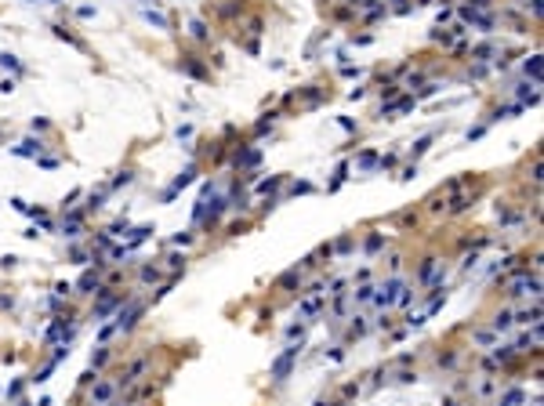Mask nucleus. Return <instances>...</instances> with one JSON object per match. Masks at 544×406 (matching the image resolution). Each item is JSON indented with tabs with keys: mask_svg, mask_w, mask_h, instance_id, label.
Instances as JSON below:
<instances>
[{
	"mask_svg": "<svg viewBox=\"0 0 544 406\" xmlns=\"http://www.w3.org/2000/svg\"><path fill=\"white\" fill-rule=\"evenodd\" d=\"M105 359H109V348H98V352H95V359H91V370H95V366H102Z\"/></svg>",
	"mask_w": 544,
	"mask_h": 406,
	"instance_id": "cd10ccee",
	"label": "nucleus"
},
{
	"mask_svg": "<svg viewBox=\"0 0 544 406\" xmlns=\"http://www.w3.org/2000/svg\"><path fill=\"white\" fill-rule=\"evenodd\" d=\"M511 323H515V316H511V312H497V316H493V330L501 334V330H508Z\"/></svg>",
	"mask_w": 544,
	"mask_h": 406,
	"instance_id": "ddd939ff",
	"label": "nucleus"
},
{
	"mask_svg": "<svg viewBox=\"0 0 544 406\" xmlns=\"http://www.w3.org/2000/svg\"><path fill=\"white\" fill-rule=\"evenodd\" d=\"M450 406H457V402H450Z\"/></svg>",
	"mask_w": 544,
	"mask_h": 406,
	"instance_id": "e433bc0d",
	"label": "nucleus"
},
{
	"mask_svg": "<svg viewBox=\"0 0 544 406\" xmlns=\"http://www.w3.org/2000/svg\"><path fill=\"white\" fill-rule=\"evenodd\" d=\"M142 19H145L149 26H156V29H170V22H167V15H160V11H152V8H145V11H142Z\"/></svg>",
	"mask_w": 544,
	"mask_h": 406,
	"instance_id": "9d476101",
	"label": "nucleus"
},
{
	"mask_svg": "<svg viewBox=\"0 0 544 406\" xmlns=\"http://www.w3.org/2000/svg\"><path fill=\"white\" fill-rule=\"evenodd\" d=\"M156 276H160L156 269H142V279H145V283H152V279H156Z\"/></svg>",
	"mask_w": 544,
	"mask_h": 406,
	"instance_id": "f704fd0d",
	"label": "nucleus"
},
{
	"mask_svg": "<svg viewBox=\"0 0 544 406\" xmlns=\"http://www.w3.org/2000/svg\"><path fill=\"white\" fill-rule=\"evenodd\" d=\"M40 149H44L40 138H26V142H19L11 152H15V156H40Z\"/></svg>",
	"mask_w": 544,
	"mask_h": 406,
	"instance_id": "0eeeda50",
	"label": "nucleus"
},
{
	"mask_svg": "<svg viewBox=\"0 0 544 406\" xmlns=\"http://www.w3.org/2000/svg\"><path fill=\"white\" fill-rule=\"evenodd\" d=\"M105 196H109V189H102V192H91V199H87V211H98L102 203H105Z\"/></svg>",
	"mask_w": 544,
	"mask_h": 406,
	"instance_id": "aec40b11",
	"label": "nucleus"
},
{
	"mask_svg": "<svg viewBox=\"0 0 544 406\" xmlns=\"http://www.w3.org/2000/svg\"><path fill=\"white\" fill-rule=\"evenodd\" d=\"M370 298H374V287H367V283H363L359 290H355V301H370Z\"/></svg>",
	"mask_w": 544,
	"mask_h": 406,
	"instance_id": "a878e982",
	"label": "nucleus"
},
{
	"mask_svg": "<svg viewBox=\"0 0 544 406\" xmlns=\"http://www.w3.org/2000/svg\"><path fill=\"white\" fill-rule=\"evenodd\" d=\"M80 222H84V214H69L66 222H62V236H76V232H80Z\"/></svg>",
	"mask_w": 544,
	"mask_h": 406,
	"instance_id": "1a4fd4ad",
	"label": "nucleus"
},
{
	"mask_svg": "<svg viewBox=\"0 0 544 406\" xmlns=\"http://www.w3.org/2000/svg\"><path fill=\"white\" fill-rule=\"evenodd\" d=\"M193 178H196V163H189V167H185V170H182V174H178L174 181H170V189L163 192V203H167V199H174V196L185 189V185H193Z\"/></svg>",
	"mask_w": 544,
	"mask_h": 406,
	"instance_id": "20e7f679",
	"label": "nucleus"
},
{
	"mask_svg": "<svg viewBox=\"0 0 544 406\" xmlns=\"http://www.w3.org/2000/svg\"><path fill=\"white\" fill-rule=\"evenodd\" d=\"M116 305H120V298H102V301H98V308H95V316H98V319H105Z\"/></svg>",
	"mask_w": 544,
	"mask_h": 406,
	"instance_id": "4468645a",
	"label": "nucleus"
},
{
	"mask_svg": "<svg viewBox=\"0 0 544 406\" xmlns=\"http://www.w3.org/2000/svg\"><path fill=\"white\" fill-rule=\"evenodd\" d=\"M0 66H4V69H15V73H22V66H19V58H15V55H8V51L0 55Z\"/></svg>",
	"mask_w": 544,
	"mask_h": 406,
	"instance_id": "4be33fe9",
	"label": "nucleus"
},
{
	"mask_svg": "<svg viewBox=\"0 0 544 406\" xmlns=\"http://www.w3.org/2000/svg\"><path fill=\"white\" fill-rule=\"evenodd\" d=\"M363 330H367V326H363V319H359V316H355V319H352V334H355V337H359Z\"/></svg>",
	"mask_w": 544,
	"mask_h": 406,
	"instance_id": "473e14b6",
	"label": "nucleus"
},
{
	"mask_svg": "<svg viewBox=\"0 0 544 406\" xmlns=\"http://www.w3.org/2000/svg\"><path fill=\"white\" fill-rule=\"evenodd\" d=\"M113 392H116L113 384H95V402H98V406H105L109 399H113Z\"/></svg>",
	"mask_w": 544,
	"mask_h": 406,
	"instance_id": "f8f14e48",
	"label": "nucleus"
},
{
	"mask_svg": "<svg viewBox=\"0 0 544 406\" xmlns=\"http://www.w3.org/2000/svg\"><path fill=\"white\" fill-rule=\"evenodd\" d=\"M142 370H145V359H138V363H134V366L127 370V377H123V384H131V381H134V377H138V373H142Z\"/></svg>",
	"mask_w": 544,
	"mask_h": 406,
	"instance_id": "393cba45",
	"label": "nucleus"
},
{
	"mask_svg": "<svg viewBox=\"0 0 544 406\" xmlns=\"http://www.w3.org/2000/svg\"><path fill=\"white\" fill-rule=\"evenodd\" d=\"M261 160V149H251V152H243V156H236V167H254Z\"/></svg>",
	"mask_w": 544,
	"mask_h": 406,
	"instance_id": "2eb2a0df",
	"label": "nucleus"
},
{
	"mask_svg": "<svg viewBox=\"0 0 544 406\" xmlns=\"http://www.w3.org/2000/svg\"><path fill=\"white\" fill-rule=\"evenodd\" d=\"M355 163H359L363 170H374V167H378V156H374V152H359V160H355Z\"/></svg>",
	"mask_w": 544,
	"mask_h": 406,
	"instance_id": "6ab92c4d",
	"label": "nucleus"
},
{
	"mask_svg": "<svg viewBox=\"0 0 544 406\" xmlns=\"http://www.w3.org/2000/svg\"><path fill=\"white\" fill-rule=\"evenodd\" d=\"M308 192H312V185H308V181H298V185L290 189V196H308Z\"/></svg>",
	"mask_w": 544,
	"mask_h": 406,
	"instance_id": "bb28decb",
	"label": "nucleus"
},
{
	"mask_svg": "<svg viewBox=\"0 0 544 406\" xmlns=\"http://www.w3.org/2000/svg\"><path fill=\"white\" fill-rule=\"evenodd\" d=\"M511 294H519V298L533 294V298H537V294H540V279H537V276H533V279H515V290H511Z\"/></svg>",
	"mask_w": 544,
	"mask_h": 406,
	"instance_id": "423d86ee",
	"label": "nucleus"
},
{
	"mask_svg": "<svg viewBox=\"0 0 544 406\" xmlns=\"http://www.w3.org/2000/svg\"><path fill=\"white\" fill-rule=\"evenodd\" d=\"M511 355H515V345H501V348L493 352V359H490V363H508Z\"/></svg>",
	"mask_w": 544,
	"mask_h": 406,
	"instance_id": "dca6fc26",
	"label": "nucleus"
},
{
	"mask_svg": "<svg viewBox=\"0 0 544 406\" xmlns=\"http://www.w3.org/2000/svg\"><path fill=\"white\" fill-rule=\"evenodd\" d=\"M279 181H283V178H279V174H276V178H269V181H261V185H258V189H261V192H269V189H276V185H279Z\"/></svg>",
	"mask_w": 544,
	"mask_h": 406,
	"instance_id": "2f4dec72",
	"label": "nucleus"
},
{
	"mask_svg": "<svg viewBox=\"0 0 544 406\" xmlns=\"http://www.w3.org/2000/svg\"><path fill=\"white\" fill-rule=\"evenodd\" d=\"M225 207H229V203H225L222 196H218V199L211 203V211H204V214H200V225H207V229H211V225H218V218H222V211H225Z\"/></svg>",
	"mask_w": 544,
	"mask_h": 406,
	"instance_id": "39448f33",
	"label": "nucleus"
},
{
	"mask_svg": "<svg viewBox=\"0 0 544 406\" xmlns=\"http://www.w3.org/2000/svg\"><path fill=\"white\" fill-rule=\"evenodd\" d=\"M182 69L189 73V76H196V80H204V76H207V73H204V66H196L193 58H185V62H182Z\"/></svg>",
	"mask_w": 544,
	"mask_h": 406,
	"instance_id": "f3484780",
	"label": "nucleus"
},
{
	"mask_svg": "<svg viewBox=\"0 0 544 406\" xmlns=\"http://www.w3.org/2000/svg\"><path fill=\"white\" fill-rule=\"evenodd\" d=\"M319 308H323V301H319V298H308V301L301 305V316H316Z\"/></svg>",
	"mask_w": 544,
	"mask_h": 406,
	"instance_id": "412c9836",
	"label": "nucleus"
},
{
	"mask_svg": "<svg viewBox=\"0 0 544 406\" xmlns=\"http://www.w3.org/2000/svg\"><path fill=\"white\" fill-rule=\"evenodd\" d=\"M287 337L294 341V337H301V323H294V326H287Z\"/></svg>",
	"mask_w": 544,
	"mask_h": 406,
	"instance_id": "72a5a7b5",
	"label": "nucleus"
},
{
	"mask_svg": "<svg viewBox=\"0 0 544 406\" xmlns=\"http://www.w3.org/2000/svg\"><path fill=\"white\" fill-rule=\"evenodd\" d=\"M432 272H435V258H428V261L421 265V279H432Z\"/></svg>",
	"mask_w": 544,
	"mask_h": 406,
	"instance_id": "c756f323",
	"label": "nucleus"
},
{
	"mask_svg": "<svg viewBox=\"0 0 544 406\" xmlns=\"http://www.w3.org/2000/svg\"><path fill=\"white\" fill-rule=\"evenodd\" d=\"M298 352H301L298 345H290V348H287V352H283V355H279L276 363H272L269 377H272V381H287V377H290V366H294V359H298Z\"/></svg>",
	"mask_w": 544,
	"mask_h": 406,
	"instance_id": "f257e3e1",
	"label": "nucleus"
},
{
	"mask_svg": "<svg viewBox=\"0 0 544 406\" xmlns=\"http://www.w3.org/2000/svg\"><path fill=\"white\" fill-rule=\"evenodd\" d=\"M381 243H385V236H381V232H374V236L367 240V254H378V251H381Z\"/></svg>",
	"mask_w": 544,
	"mask_h": 406,
	"instance_id": "5701e85b",
	"label": "nucleus"
},
{
	"mask_svg": "<svg viewBox=\"0 0 544 406\" xmlns=\"http://www.w3.org/2000/svg\"><path fill=\"white\" fill-rule=\"evenodd\" d=\"M522 69H526V76H530L533 84H540V55H530V58H526V66H522Z\"/></svg>",
	"mask_w": 544,
	"mask_h": 406,
	"instance_id": "9b49d317",
	"label": "nucleus"
},
{
	"mask_svg": "<svg viewBox=\"0 0 544 406\" xmlns=\"http://www.w3.org/2000/svg\"><path fill=\"white\" fill-rule=\"evenodd\" d=\"M127 181H131V170H123V174H120V178H116L113 185H109V192H113V189H123V185H127Z\"/></svg>",
	"mask_w": 544,
	"mask_h": 406,
	"instance_id": "c85d7f7f",
	"label": "nucleus"
},
{
	"mask_svg": "<svg viewBox=\"0 0 544 406\" xmlns=\"http://www.w3.org/2000/svg\"><path fill=\"white\" fill-rule=\"evenodd\" d=\"M142 312H145V305H142V301H131V305L116 316V330H131V326L138 323V316H142Z\"/></svg>",
	"mask_w": 544,
	"mask_h": 406,
	"instance_id": "7ed1b4c3",
	"label": "nucleus"
},
{
	"mask_svg": "<svg viewBox=\"0 0 544 406\" xmlns=\"http://www.w3.org/2000/svg\"><path fill=\"white\" fill-rule=\"evenodd\" d=\"M189 29H193V37H196V40H211V33H207V26L200 22V19H193V22H189Z\"/></svg>",
	"mask_w": 544,
	"mask_h": 406,
	"instance_id": "a211bd4d",
	"label": "nucleus"
},
{
	"mask_svg": "<svg viewBox=\"0 0 544 406\" xmlns=\"http://www.w3.org/2000/svg\"><path fill=\"white\" fill-rule=\"evenodd\" d=\"M29 4H37V0H29Z\"/></svg>",
	"mask_w": 544,
	"mask_h": 406,
	"instance_id": "c9c22d12",
	"label": "nucleus"
},
{
	"mask_svg": "<svg viewBox=\"0 0 544 406\" xmlns=\"http://www.w3.org/2000/svg\"><path fill=\"white\" fill-rule=\"evenodd\" d=\"M519 402H522V392H519V388H511V392L501 399V406H519Z\"/></svg>",
	"mask_w": 544,
	"mask_h": 406,
	"instance_id": "b1692460",
	"label": "nucleus"
},
{
	"mask_svg": "<svg viewBox=\"0 0 544 406\" xmlns=\"http://www.w3.org/2000/svg\"><path fill=\"white\" fill-rule=\"evenodd\" d=\"M428 145H432V134H425V138H421V142H417V145H414V156H421V152H425Z\"/></svg>",
	"mask_w": 544,
	"mask_h": 406,
	"instance_id": "7c9ffc66",
	"label": "nucleus"
},
{
	"mask_svg": "<svg viewBox=\"0 0 544 406\" xmlns=\"http://www.w3.org/2000/svg\"><path fill=\"white\" fill-rule=\"evenodd\" d=\"M76 287H80V294H98V290H102V287H98V276H95V272H84Z\"/></svg>",
	"mask_w": 544,
	"mask_h": 406,
	"instance_id": "6e6552de",
	"label": "nucleus"
},
{
	"mask_svg": "<svg viewBox=\"0 0 544 406\" xmlns=\"http://www.w3.org/2000/svg\"><path fill=\"white\" fill-rule=\"evenodd\" d=\"M399 290H403V279H392V283H385V287H381L370 301H374V305H381V308H388V305H396Z\"/></svg>",
	"mask_w": 544,
	"mask_h": 406,
	"instance_id": "f03ea898",
	"label": "nucleus"
}]
</instances>
